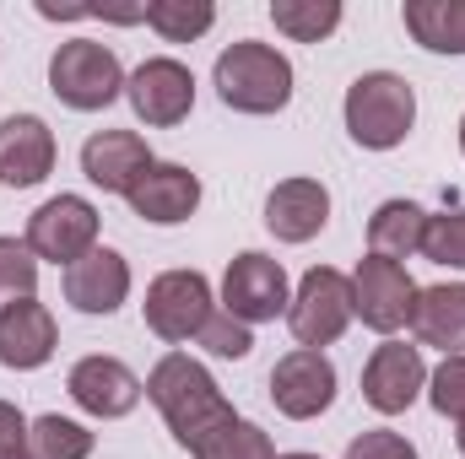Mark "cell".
<instances>
[{
	"label": "cell",
	"instance_id": "obj_30",
	"mask_svg": "<svg viewBox=\"0 0 465 459\" xmlns=\"http://www.w3.org/2000/svg\"><path fill=\"white\" fill-rule=\"evenodd\" d=\"M428 400H433L439 416L465 422V356H444L439 362V373L428 378Z\"/></svg>",
	"mask_w": 465,
	"mask_h": 459
},
{
	"label": "cell",
	"instance_id": "obj_32",
	"mask_svg": "<svg viewBox=\"0 0 465 459\" xmlns=\"http://www.w3.org/2000/svg\"><path fill=\"white\" fill-rule=\"evenodd\" d=\"M27 433H33V422H27L11 400H0V459L27 454Z\"/></svg>",
	"mask_w": 465,
	"mask_h": 459
},
{
	"label": "cell",
	"instance_id": "obj_7",
	"mask_svg": "<svg viewBox=\"0 0 465 459\" xmlns=\"http://www.w3.org/2000/svg\"><path fill=\"white\" fill-rule=\"evenodd\" d=\"M38 259H54V265H76V259H87L93 249H98V211H93V200H82V195H54V200H44L33 217H27V238H22Z\"/></svg>",
	"mask_w": 465,
	"mask_h": 459
},
{
	"label": "cell",
	"instance_id": "obj_33",
	"mask_svg": "<svg viewBox=\"0 0 465 459\" xmlns=\"http://www.w3.org/2000/svg\"><path fill=\"white\" fill-rule=\"evenodd\" d=\"M455 444H460V454H465V422H460V433H455Z\"/></svg>",
	"mask_w": 465,
	"mask_h": 459
},
{
	"label": "cell",
	"instance_id": "obj_13",
	"mask_svg": "<svg viewBox=\"0 0 465 459\" xmlns=\"http://www.w3.org/2000/svg\"><path fill=\"white\" fill-rule=\"evenodd\" d=\"M65 389H71V400H76L87 416L114 422V416H130V411L141 405V389H146V384H141L119 356H82V362L71 367Z\"/></svg>",
	"mask_w": 465,
	"mask_h": 459
},
{
	"label": "cell",
	"instance_id": "obj_19",
	"mask_svg": "<svg viewBox=\"0 0 465 459\" xmlns=\"http://www.w3.org/2000/svg\"><path fill=\"white\" fill-rule=\"evenodd\" d=\"M124 298H130V265L114 249H93L65 270V303L82 314H114Z\"/></svg>",
	"mask_w": 465,
	"mask_h": 459
},
{
	"label": "cell",
	"instance_id": "obj_17",
	"mask_svg": "<svg viewBox=\"0 0 465 459\" xmlns=\"http://www.w3.org/2000/svg\"><path fill=\"white\" fill-rule=\"evenodd\" d=\"M54 168V130L38 114H11L0 124V184L33 190Z\"/></svg>",
	"mask_w": 465,
	"mask_h": 459
},
{
	"label": "cell",
	"instance_id": "obj_21",
	"mask_svg": "<svg viewBox=\"0 0 465 459\" xmlns=\"http://www.w3.org/2000/svg\"><path fill=\"white\" fill-rule=\"evenodd\" d=\"M422 232H428V211L417 200H384L368 217V254L401 265V259L422 254Z\"/></svg>",
	"mask_w": 465,
	"mask_h": 459
},
{
	"label": "cell",
	"instance_id": "obj_14",
	"mask_svg": "<svg viewBox=\"0 0 465 459\" xmlns=\"http://www.w3.org/2000/svg\"><path fill=\"white\" fill-rule=\"evenodd\" d=\"M124 200H130V211H135L141 222L179 228V222H190L195 206H201V179H195L190 168H179V162H152L146 179H141Z\"/></svg>",
	"mask_w": 465,
	"mask_h": 459
},
{
	"label": "cell",
	"instance_id": "obj_3",
	"mask_svg": "<svg viewBox=\"0 0 465 459\" xmlns=\"http://www.w3.org/2000/svg\"><path fill=\"white\" fill-rule=\"evenodd\" d=\"M417 124V93L406 76L395 71H368L347 87V130L357 146L368 151H390L411 135Z\"/></svg>",
	"mask_w": 465,
	"mask_h": 459
},
{
	"label": "cell",
	"instance_id": "obj_25",
	"mask_svg": "<svg viewBox=\"0 0 465 459\" xmlns=\"http://www.w3.org/2000/svg\"><path fill=\"white\" fill-rule=\"evenodd\" d=\"M27 454L33 459H87L93 454V433L71 416H38L27 433Z\"/></svg>",
	"mask_w": 465,
	"mask_h": 459
},
{
	"label": "cell",
	"instance_id": "obj_31",
	"mask_svg": "<svg viewBox=\"0 0 465 459\" xmlns=\"http://www.w3.org/2000/svg\"><path fill=\"white\" fill-rule=\"evenodd\" d=\"M347 459H417V449L401 438V433H362V438H351Z\"/></svg>",
	"mask_w": 465,
	"mask_h": 459
},
{
	"label": "cell",
	"instance_id": "obj_28",
	"mask_svg": "<svg viewBox=\"0 0 465 459\" xmlns=\"http://www.w3.org/2000/svg\"><path fill=\"white\" fill-rule=\"evenodd\" d=\"M422 254H428L433 265H455V270H465V206L428 217V232H422Z\"/></svg>",
	"mask_w": 465,
	"mask_h": 459
},
{
	"label": "cell",
	"instance_id": "obj_36",
	"mask_svg": "<svg viewBox=\"0 0 465 459\" xmlns=\"http://www.w3.org/2000/svg\"><path fill=\"white\" fill-rule=\"evenodd\" d=\"M16 459H33V454H16Z\"/></svg>",
	"mask_w": 465,
	"mask_h": 459
},
{
	"label": "cell",
	"instance_id": "obj_34",
	"mask_svg": "<svg viewBox=\"0 0 465 459\" xmlns=\"http://www.w3.org/2000/svg\"><path fill=\"white\" fill-rule=\"evenodd\" d=\"M276 459H320V454H276Z\"/></svg>",
	"mask_w": 465,
	"mask_h": 459
},
{
	"label": "cell",
	"instance_id": "obj_10",
	"mask_svg": "<svg viewBox=\"0 0 465 459\" xmlns=\"http://www.w3.org/2000/svg\"><path fill=\"white\" fill-rule=\"evenodd\" d=\"M223 303H228L232 319H243V325H265V319L287 314L292 292H287L282 259H271V254H260V249L238 254L228 265V276H223Z\"/></svg>",
	"mask_w": 465,
	"mask_h": 459
},
{
	"label": "cell",
	"instance_id": "obj_22",
	"mask_svg": "<svg viewBox=\"0 0 465 459\" xmlns=\"http://www.w3.org/2000/svg\"><path fill=\"white\" fill-rule=\"evenodd\" d=\"M406 33L433 54H465V0H406Z\"/></svg>",
	"mask_w": 465,
	"mask_h": 459
},
{
	"label": "cell",
	"instance_id": "obj_18",
	"mask_svg": "<svg viewBox=\"0 0 465 459\" xmlns=\"http://www.w3.org/2000/svg\"><path fill=\"white\" fill-rule=\"evenodd\" d=\"M331 222V190L320 179H282L265 200V228L282 243H309Z\"/></svg>",
	"mask_w": 465,
	"mask_h": 459
},
{
	"label": "cell",
	"instance_id": "obj_20",
	"mask_svg": "<svg viewBox=\"0 0 465 459\" xmlns=\"http://www.w3.org/2000/svg\"><path fill=\"white\" fill-rule=\"evenodd\" d=\"M411 336H417V346H439L444 356H465V281L417 292Z\"/></svg>",
	"mask_w": 465,
	"mask_h": 459
},
{
	"label": "cell",
	"instance_id": "obj_2",
	"mask_svg": "<svg viewBox=\"0 0 465 459\" xmlns=\"http://www.w3.org/2000/svg\"><path fill=\"white\" fill-rule=\"evenodd\" d=\"M217 98L228 103L232 114H282L292 103V65L282 49L271 44H254V38H238L217 54Z\"/></svg>",
	"mask_w": 465,
	"mask_h": 459
},
{
	"label": "cell",
	"instance_id": "obj_29",
	"mask_svg": "<svg viewBox=\"0 0 465 459\" xmlns=\"http://www.w3.org/2000/svg\"><path fill=\"white\" fill-rule=\"evenodd\" d=\"M195 341L206 346L212 356H232V362L254 351V336H249V325H243V319H232L228 308H212V319L201 325V336H195Z\"/></svg>",
	"mask_w": 465,
	"mask_h": 459
},
{
	"label": "cell",
	"instance_id": "obj_6",
	"mask_svg": "<svg viewBox=\"0 0 465 459\" xmlns=\"http://www.w3.org/2000/svg\"><path fill=\"white\" fill-rule=\"evenodd\" d=\"M347 281H351V319H362L379 336H395L401 325H411V303H417L422 287L406 276V265L368 254V259H357V270Z\"/></svg>",
	"mask_w": 465,
	"mask_h": 459
},
{
	"label": "cell",
	"instance_id": "obj_8",
	"mask_svg": "<svg viewBox=\"0 0 465 459\" xmlns=\"http://www.w3.org/2000/svg\"><path fill=\"white\" fill-rule=\"evenodd\" d=\"M206 319H212V281L201 270H163L146 287V330L157 341H195Z\"/></svg>",
	"mask_w": 465,
	"mask_h": 459
},
{
	"label": "cell",
	"instance_id": "obj_9",
	"mask_svg": "<svg viewBox=\"0 0 465 459\" xmlns=\"http://www.w3.org/2000/svg\"><path fill=\"white\" fill-rule=\"evenodd\" d=\"M124 98L141 124L168 130V124H184L195 109V76H190V65L157 54V60L135 65V76H124Z\"/></svg>",
	"mask_w": 465,
	"mask_h": 459
},
{
	"label": "cell",
	"instance_id": "obj_24",
	"mask_svg": "<svg viewBox=\"0 0 465 459\" xmlns=\"http://www.w3.org/2000/svg\"><path fill=\"white\" fill-rule=\"evenodd\" d=\"M212 22H217L212 0H152L146 5V27H157L168 44H195Z\"/></svg>",
	"mask_w": 465,
	"mask_h": 459
},
{
	"label": "cell",
	"instance_id": "obj_4",
	"mask_svg": "<svg viewBox=\"0 0 465 459\" xmlns=\"http://www.w3.org/2000/svg\"><path fill=\"white\" fill-rule=\"evenodd\" d=\"M49 93L76 109V114H98L109 109L119 93H124V71H119V54L109 44H93V38H71L54 49L49 60Z\"/></svg>",
	"mask_w": 465,
	"mask_h": 459
},
{
	"label": "cell",
	"instance_id": "obj_12",
	"mask_svg": "<svg viewBox=\"0 0 465 459\" xmlns=\"http://www.w3.org/2000/svg\"><path fill=\"white\" fill-rule=\"evenodd\" d=\"M422 384H428L422 351L406 346V341H384L373 356H368V367H362V400H368L379 416L411 411V400L422 395Z\"/></svg>",
	"mask_w": 465,
	"mask_h": 459
},
{
	"label": "cell",
	"instance_id": "obj_23",
	"mask_svg": "<svg viewBox=\"0 0 465 459\" xmlns=\"http://www.w3.org/2000/svg\"><path fill=\"white\" fill-rule=\"evenodd\" d=\"M271 22L292 44H320L341 27V0H271Z\"/></svg>",
	"mask_w": 465,
	"mask_h": 459
},
{
	"label": "cell",
	"instance_id": "obj_11",
	"mask_svg": "<svg viewBox=\"0 0 465 459\" xmlns=\"http://www.w3.org/2000/svg\"><path fill=\"white\" fill-rule=\"evenodd\" d=\"M271 400L292 422H314L320 411H331V400H336V367H331V356L309 351V346L287 351L271 367Z\"/></svg>",
	"mask_w": 465,
	"mask_h": 459
},
{
	"label": "cell",
	"instance_id": "obj_5",
	"mask_svg": "<svg viewBox=\"0 0 465 459\" xmlns=\"http://www.w3.org/2000/svg\"><path fill=\"white\" fill-rule=\"evenodd\" d=\"M287 325H292V341L309 351L336 346L351 325V281L331 265H314L287 303Z\"/></svg>",
	"mask_w": 465,
	"mask_h": 459
},
{
	"label": "cell",
	"instance_id": "obj_27",
	"mask_svg": "<svg viewBox=\"0 0 465 459\" xmlns=\"http://www.w3.org/2000/svg\"><path fill=\"white\" fill-rule=\"evenodd\" d=\"M33 287H38V254L16 238H0V308L33 298Z\"/></svg>",
	"mask_w": 465,
	"mask_h": 459
},
{
	"label": "cell",
	"instance_id": "obj_35",
	"mask_svg": "<svg viewBox=\"0 0 465 459\" xmlns=\"http://www.w3.org/2000/svg\"><path fill=\"white\" fill-rule=\"evenodd\" d=\"M460 151H465V119H460Z\"/></svg>",
	"mask_w": 465,
	"mask_h": 459
},
{
	"label": "cell",
	"instance_id": "obj_26",
	"mask_svg": "<svg viewBox=\"0 0 465 459\" xmlns=\"http://www.w3.org/2000/svg\"><path fill=\"white\" fill-rule=\"evenodd\" d=\"M195 459H276V449H271V438H265L254 422H238V416H232L223 433H212V438L195 449Z\"/></svg>",
	"mask_w": 465,
	"mask_h": 459
},
{
	"label": "cell",
	"instance_id": "obj_15",
	"mask_svg": "<svg viewBox=\"0 0 465 459\" xmlns=\"http://www.w3.org/2000/svg\"><path fill=\"white\" fill-rule=\"evenodd\" d=\"M152 168V151L135 130H98L82 146V173L104 190V195H130Z\"/></svg>",
	"mask_w": 465,
	"mask_h": 459
},
{
	"label": "cell",
	"instance_id": "obj_1",
	"mask_svg": "<svg viewBox=\"0 0 465 459\" xmlns=\"http://www.w3.org/2000/svg\"><path fill=\"white\" fill-rule=\"evenodd\" d=\"M146 395H152V405L163 411V422H168V433L195 454L212 433H223L232 422V405L228 395H223V384L195 362V356H184V351H168L152 373H146Z\"/></svg>",
	"mask_w": 465,
	"mask_h": 459
},
{
	"label": "cell",
	"instance_id": "obj_16",
	"mask_svg": "<svg viewBox=\"0 0 465 459\" xmlns=\"http://www.w3.org/2000/svg\"><path fill=\"white\" fill-rule=\"evenodd\" d=\"M54 314L38 303V298H16L0 308V367H16V373H33L54 356Z\"/></svg>",
	"mask_w": 465,
	"mask_h": 459
}]
</instances>
